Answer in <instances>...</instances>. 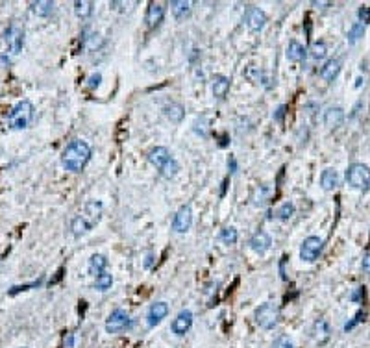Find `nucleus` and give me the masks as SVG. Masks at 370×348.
Segmentation results:
<instances>
[{"instance_id":"1","label":"nucleus","mask_w":370,"mask_h":348,"mask_svg":"<svg viewBox=\"0 0 370 348\" xmlns=\"http://www.w3.org/2000/svg\"><path fill=\"white\" fill-rule=\"evenodd\" d=\"M89 160H91V147L82 139L71 141L61 154V163L71 172H80L89 163Z\"/></svg>"},{"instance_id":"2","label":"nucleus","mask_w":370,"mask_h":348,"mask_svg":"<svg viewBox=\"0 0 370 348\" xmlns=\"http://www.w3.org/2000/svg\"><path fill=\"white\" fill-rule=\"evenodd\" d=\"M36 110L30 100H20L11 108L8 113V126L11 130H26L30 124L34 123Z\"/></svg>"},{"instance_id":"3","label":"nucleus","mask_w":370,"mask_h":348,"mask_svg":"<svg viewBox=\"0 0 370 348\" xmlns=\"http://www.w3.org/2000/svg\"><path fill=\"white\" fill-rule=\"evenodd\" d=\"M346 182L353 189L359 191H369L370 189V167L363 163H353L346 170Z\"/></svg>"},{"instance_id":"4","label":"nucleus","mask_w":370,"mask_h":348,"mask_svg":"<svg viewBox=\"0 0 370 348\" xmlns=\"http://www.w3.org/2000/svg\"><path fill=\"white\" fill-rule=\"evenodd\" d=\"M279 320V308L274 302H265L256 310V322L263 330H272Z\"/></svg>"},{"instance_id":"5","label":"nucleus","mask_w":370,"mask_h":348,"mask_svg":"<svg viewBox=\"0 0 370 348\" xmlns=\"http://www.w3.org/2000/svg\"><path fill=\"white\" fill-rule=\"evenodd\" d=\"M322 248H324V241L320 237H316V236L307 237V239H304L302 246H300V257H302L304 261H309V263H311V261H314V259L320 256Z\"/></svg>"},{"instance_id":"6","label":"nucleus","mask_w":370,"mask_h":348,"mask_svg":"<svg viewBox=\"0 0 370 348\" xmlns=\"http://www.w3.org/2000/svg\"><path fill=\"white\" fill-rule=\"evenodd\" d=\"M191 224H193V211L189 204H185L178 209V213L172 219V230L176 234H185L191 228Z\"/></svg>"},{"instance_id":"7","label":"nucleus","mask_w":370,"mask_h":348,"mask_svg":"<svg viewBox=\"0 0 370 348\" xmlns=\"http://www.w3.org/2000/svg\"><path fill=\"white\" fill-rule=\"evenodd\" d=\"M130 326V317L124 310H115L106 320V331L108 333H119Z\"/></svg>"},{"instance_id":"8","label":"nucleus","mask_w":370,"mask_h":348,"mask_svg":"<svg viewBox=\"0 0 370 348\" xmlns=\"http://www.w3.org/2000/svg\"><path fill=\"white\" fill-rule=\"evenodd\" d=\"M244 22H246L248 30H252V32H261V30L265 28V24H267V15H265L263 10L250 6L248 10L244 11Z\"/></svg>"},{"instance_id":"9","label":"nucleus","mask_w":370,"mask_h":348,"mask_svg":"<svg viewBox=\"0 0 370 348\" xmlns=\"http://www.w3.org/2000/svg\"><path fill=\"white\" fill-rule=\"evenodd\" d=\"M6 45H8V50L11 54H18L22 50V45H24V32H22V28H18L17 24H11L6 30Z\"/></svg>"},{"instance_id":"10","label":"nucleus","mask_w":370,"mask_h":348,"mask_svg":"<svg viewBox=\"0 0 370 348\" xmlns=\"http://www.w3.org/2000/svg\"><path fill=\"white\" fill-rule=\"evenodd\" d=\"M193 326V311L182 310L178 313V317L172 320V331L176 335H185Z\"/></svg>"},{"instance_id":"11","label":"nucleus","mask_w":370,"mask_h":348,"mask_svg":"<svg viewBox=\"0 0 370 348\" xmlns=\"http://www.w3.org/2000/svg\"><path fill=\"white\" fill-rule=\"evenodd\" d=\"M166 315H168V304H166V302H156V304H152L150 310H148V317H147L148 326H157Z\"/></svg>"},{"instance_id":"12","label":"nucleus","mask_w":370,"mask_h":348,"mask_svg":"<svg viewBox=\"0 0 370 348\" xmlns=\"http://www.w3.org/2000/svg\"><path fill=\"white\" fill-rule=\"evenodd\" d=\"M170 160H172V156H170V152L166 150L165 147H156V148H152V150L148 152V161H150L157 170L163 169Z\"/></svg>"},{"instance_id":"13","label":"nucleus","mask_w":370,"mask_h":348,"mask_svg":"<svg viewBox=\"0 0 370 348\" xmlns=\"http://www.w3.org/2000/svg\"><path fill=\"white\" fill-rule=\"evenodd\" d=\"M272 245V239L268 236L267 232H258V234H254V237L250 239V248L256 252V254H265L268 248Z\"/></svg>"},{"instance_id":"14","label":"nucleus","mask_w":370,"mask_h":348,"mask_svg":"<svg viewBox=\"0 0 370 348\" xmlns=\"http://www.w3.org/2000/svg\"><path fill=\"white\" fill-rule=\"evenodd\" d=\"M100 215H102V202H98V200H89V202L83 206L82 217L91 226H94L100 220Z\"/></svg>"},{"instance_id":"15","label":"nucleus","mask_w":370,"mask_h":348,"mask_svg":"<svg viewBox=\"0 0 370 348\" xmlns=\"http://www.w3.org/2000/svg\"><path fill=\"white\" fill-rule=\"evenodd\" d=\"M163 15H165V6L163 4H159V2H154V4H150L148 6V11H147V24L152 28V26H156L161 22L163 19Z\"/></svg>"},{"instance_id":"16","label":"nucleus","mask_w":370,"mask_h":348,"mask_svg":"<svg viewBox=\"0 0 370 348\" xmlns=\"http://www.w3.org/2000/svg\"><path fill=\"white\" fill-rule=\"evenodd\" d=\"M228 91H230V78H226L222 74L215 76L213 78V94H215V98L222 100L228 94Z\"/></svg>"},{"instance_id":"17","label":"nucleus","mask_w":370,"mask_h":348,"mask_svg":"<svg viewBox=\"0 0 370 348\" xmlns=\"http://www.w3.org/2000/svg\"><path fill=\"white\" fill-rule=\"evenodd\" d=\"M342 121H344V111L341 108H330L324 113V123L328 128H337V126H341Z\"/></svg>"},{"instance_id":"18","label":"nucleus","mask_w":370,"mask_h":348,"mask_svg":"<svg viewBox=\"0 0 370 348\" xmlns=\"http://www.w3.org/2000/svg\"><path fill=\"white\" fill-rule=\"evenodd\" d=\"M320 185L324 191H333L339 185V174L335 169H324L320 174Z\"/></svg>"},{"instance_id":"19","label":"nucleus","mask_w":370,"mask_h":348,"mask_svg":"<svg viewBox=\"0 0 370 348\" xmlns=\"http://www.w3.org/2000/svg\"><path fill=\"white\" fill-rule=\"evenodd\" d=\"M313 333H314V339H316V343L318 345H324L330 335H332V328H330V324H328V320H316L314 322V328H313Z\"/></svg>"},{"instance_id":"20","label":"nucleus","mask_w":370,"mask_h":348,"mask_svg":"<svg viewBox=\"0 0 370 348\" xmlns=\"http://www.w3.org/2000/svg\"><path fill=\"white\" fill-rule=\"evenodd\" d=\"M339 73H341V61H339V59H330V61H326V65L320 69V76H322L326 82H333Z\"/></svg>"},{"instance_id":"21","label":"nucleus","mask_w":370,"mask_h":348,"mask_svg":"<svg viewBox=\"0 0 370 348\" xmlns=\"http://www.w3.org/2000/svg\"><path fill=\"white\" fill-rule=\"evenodd\" d=\"M106 267H108V259L106 256L94 254L89 259V274L91 276H100L102 273H106Z\"/></svg>"},{"instance_id":"22","label":"nucleus","mask_w":370,"mask_h":348,"mask_svg":"<svg viewBox=\"0 0 370 348\" xmlns=\"http://www.w3.org/2000/svg\"><path fill=\"white\" fill-rule=\"evenodd\" d=\"M170 11H172L174 19H178V20L185 19V17L191 13V2H185V0H172V2H170Z\"/></svg>"},{"instance_id":"23","label":"nucleus","mask_w":370,"mask_h":348,"mask_svg":"<svg viewBox=\"0 0 370 348\" xmlns=\"http://www.w3.org/2000/svg\"><path fill=\"white\" fill-rule=\"evenodd\" d=\"M163 111H165V117L170 123H180L185 115L184 106H180V104H176V102L166 104L165 108H163Z\"/></svg>"},{"instance_id":"24","label":"nucleus","mask_w":370,"mask_h":348,"mask_svg":"<svg viewBox=\"0 0 370 348\" xmlns=\"http://www.w3.org/2000/svg\"><path fill=\"white\" fill-rule=\"evenodd\" d=\"M305 56V48L304 45H300L298 41H289V47H287V59L289 61H302Z\"/></svg>"},{"instance_id":"25","label":"nucleus","mask_w":370,"mask_h":348,"mask_svg":"<svg viewBox=\"0 0 370 348\" xmlns=\"http://www.w3.org/2000/svg\"><path fill=\"white\" fill-rule=\"evenodd\" d=\"M92 226L83 219L82 215H78V217H74L73 219V222H71V232H73V236L76 237H80L83 236V234H87L89 230H91Z\"/></svg>"},{"instance_id":"26","label":"nucleus","mask_w":370,"mask_h":348,"mask_svg":"<svg viewBox=\"0 0 370 348\" xmlns=\"http://www.w3.org/2000/svg\"><path fill=\"white\" fill-rule=\"evenodd\" d=\"M74 13H76V17H80V19H87V17H91L92 13V2H87V0H78V2H74Z\"/></svg>"},{"instance_id":"27","label":"nucleus","mask_w":370,"mask_h":348,"mask_svg":"<svg viewBox=\"0 0 370 348\" xmlns=\"http://www.w3.org/2000/svg\"><path fill=\"white\" fill-rule=\"evenodd\" d=\"M52 11H54V2L50 0H39L34 4V13L37 17H48Z\"/></svg>"},{"instance_id":"28","label":"nucleus","mask_w":370,"mask_h":348,"mask_svg":"<svg viewBox=\"0 0 370 348\" xmlns=\"http://www.w3.org/2000/svg\"><path fill=\"white\" fill-rule=\"evenodd\" d=\"M237 230L233 228V226H226V228H222L221 234H219V239H221L224 245H233V243H237Z\"/></svg>"},{"instance_id":"29","label":"nucleus","mask_w":370,"mask_h":348,"mask_svg":"<svg viewBox=\"0 0 370 348\" xmlns=\"http://www.w3.org/2000/svg\"><path fill=\"white\" fill-rule=\"evenodd\" d=\"M293 215H295V204L293 202H283L276 211V217L279 220H289Z\"/></svg>"},{"instance_id":"30","label":"nucleus","mask_w":370,"mask_h":348,"mask_svg":"<svg viewBox=\"0 0 370 348\" xmlns=\"http://www.w3.org/2000/svg\"><path fill=\"white\" fill-rule=\"evenodd\" d=\"M111 285H113V276L110 273H102L100 276H96L94 287L98 291H108V289H111Z\"/></svg>"},{"instance_id":"31","label":"nucleus","mask_w":370,"mask_h":348,"mask_svg":"<svg viewBox=\"0 0 370 348\" xmlns=\"http://www.w3.org/2000/svg\"><path fill=\"white\" fill-rule=\"evenodd\" d=\"M178 170H180V165H178V161L172 158V160L168 161L163 169L159 170V174H161L163 178H166V180H172L176 174H178Z\"/></svg>"},{"instance_id":"32","label":"nucleus","mask_w":370,"mask_h":348,"mask_svg":"<svg viewBox=\"0 0 370 348\" xmlns=\"http://www.w3.org/2000/svg\"><path fill=\"white\" fill-rule=\"evenodd\" d=\"M246 76L252 78L254 82H258V84L265 85V87H270V84H268V76L265 74L263 71H258V69H248V71H246Z\"/></svg>"},{"instance_id":"33","label":"nucleus","mask_w":370,"mask_h":348,"mask_svg":"<svg viewBox=\"0 0 370 348\" xmlns=\"http://www.w3.org/2000/svg\"><path fill=\"white\" fill-rule=\"evenodd\" d=\"M363 34H365V26H363L361 22H355L350 28V32H348V41L353 45V43H357V41L363 37Z\"/></svg>"},{"instance_id":"34","label":"nucleus","mask_w":370,"mask_h":348,"mask_svg":"<svg viewBox=\"0 0 370 348\" xmlns=\"http://www.w3.org/2000/svg\"><path fill=\"white\" fill-rule=\"evenodd\" d=\"M328 54V48L324 45L322 41H318V43H313V47H311V56L313 59H324Z\"/></svg>"},{"instance_id":"35","label":"nucleus","mask_w":370,"mask_h":348,"mask_svg":"<svg viewBox=\"0 0 370 348\" xmlns=\"http://www.w3.org/2000/svg\"><path fill=\"white\" fill-rule=\"evenodd\" d=\"M357 15H359V19H361V24H363V22H370V6H361Z\"/></svg>"},{"instance_id":"36","label":"nucleus","mask_w":370,"mask_h":348,"mask_svg":"<svg viewBox=\"0 0 370 348\" xmlns=\"http://www.w3.org/2000/svg\"><path fill=\"white\" fill-rule=\"evenodd\" d=\"M363 319H365V313H363V311H359V313H357V315L353 317V320H352V322H346V324H344V331H348V330H352L353 326H355V324H357V322H361Z\"/></svg>"},{"instance_id":"37","label":"nucleus","mask_w":370,"mask_h":348,"mask_svg":"<svg viewBox=\"0 0 370 348\" xmlns=\"http://www.w3.org/2000/svg\"><path fill=\"white\" fill-rule=\"evenodd\" d=\"M100 80H102V74L100 73H94V74L89 76V89H94V87H98L100 85Z\"/></svg>"},{"instance_id":"38","label":"nucleus","mask_w":370,"mask_h":348,"mask_svg":"<svg viewBox=\"0 0 370 348\" xmlns=\"http://www.w3.org/2000/svg\"><path fill=\"white\" fill-rule=\"evenodd\" d=\"M274 348H293V343H291L287 337H279L278 339V343L274 345Z\"/></svg>"},{"instance_id":"39","label":"nucleus","mask_w":370,"mask_h":348,"mask_svg":"<svg viewBox=\"0 0 370 348\" xmlns=\"http://www.w3.org/2000/svg\"><path fill=\"white\" fill-rule=\"evenodd\" d=\"M285 110H287V108L283 106V104H281V106H279V108L276 110V113H274V121L281 123V121H283V115H285Z\"/></svg>"},{"instance_id":"40","label":"nucleus","mask_w":370,"mask_h":348,"mask_svg":"<svg viewBox=\"0 0 370 348\" xmlns=\"http://www.w3.org/2000/svg\"><path fill=\"white\" fill-rule=\"evenodd\" d=\"M361 267H363V271L367 274H370V254H367L363 257V261H361Z\"/></svg>"},{"instance_id":"41","label":"nucleus","mask_w":370,"mask_h":348,"mask_svg":"<svg viewBox=\"0 0 370 348\" xmlns=\"http://www.w3.org/2000/svg\"><path fill=\"white\" fill-rule=\"evenodd\" d=\"M228 169H230L231 174H233V172H237V161H235L233 156H230V160H228Z\"/></svg>"},{"instance_id":"42","label":"nucleus","mask_w":370,"mask_h":348,"mask_svg":"<svg viewBox=\"0 0 370 348\" xmlns=\"http://www.w3.org/2000/svg\"><path fill=\"white\" fill-rule=\"evenodd\" d=\"M65 348H74V333H67V337H65Z\"/></svg>"},{"instance_id":"43","label":"nucleus","mask_w":370,"mask_h":348,"mask_svg":"<svg viewBox=\"0 0 370 348\" xmlns=\"http://www.w3.org/2000/svg\"><path fill=\"white\" fill-rule=\"evenodd\" d=\"M152 263H154V254H152V252H148L147 257H145V267H147V269H150V267H152Z\"/></svg>"},{"instance_id":"44","label":"nucleus","mask_w":370,"mask_h":348,"mask_svg":"<svg viewBox=\"0 0 370 348\" xmlns=\"http://www.w3.org/2000/svg\"><path fill=\"white\" fill-rule=\"evenodd\" d=\"M0 63H9V56H0Z\"/></svg>"}]
</instances>
